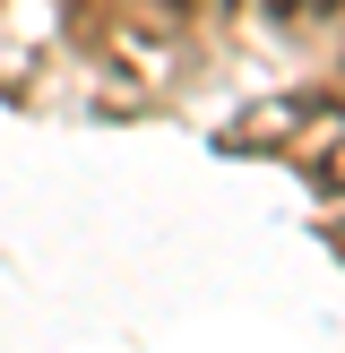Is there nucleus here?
<instances>
[{
  "label": "nucleus",
  "mask_w": 345,
  "mask_h": 353,
  "mask_svg": "<svg viewBox=\"0 0 345 353\" xmlns=\"http://www.w3.org/2000/svg\"><path fill=\"white\" fill-rule=\"evenodd\" d=\"M233 9H241V0H233Z\"/></svg>",
  "instance_id": "nucleus-4"
},
{
  "label": "nucleus",
  "mask_w": 345,
  "mask_h": 353,
  "mask_svg": "<svg viewBox=\"0 0 345 353\" xmlns=\"http://www.w3.org/2000/svg\"><path fill=\"white\" fill-rule=\"evenodd\" d=\"M302 9H310V17H328V9H345V0H302Z\"/></svg>",
  "instance_id": "nucleus-2"
},
{
  "label": "nucleus",
  "mask_w": 345,
  "mask_h": 353,
  "mask_svg": "<svg viewBox=\"0 0 345 353\" xmlns=\"http://www.w3.org/2000/svg\"><path fill=\"white\" fill-rule=\"evenodd\" d=\"M172 9H181V0H172Z\"/></svg>",
  "instance_id": "nucleus-3"
},
{
  "label": "nucleus",
  "mask_w": 345,
  "mask_h": 353,
  "mask_svg": "<svg viewBox=\"0 0 345 353\" xmlns=\"http://www.w3.org/2000/svg\"><path fill=\"white\" fill-rule=\"evenodd\" d=\"M268 9H276V17H302V0H268Z\"/></svg>",
  "instance_id": "nucleus-1"
}]
</instances>
